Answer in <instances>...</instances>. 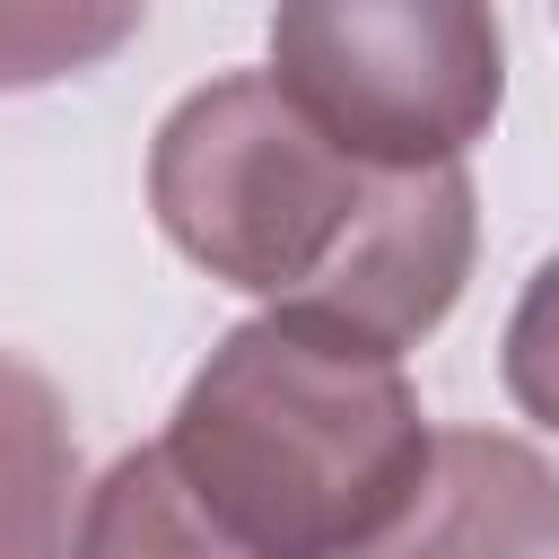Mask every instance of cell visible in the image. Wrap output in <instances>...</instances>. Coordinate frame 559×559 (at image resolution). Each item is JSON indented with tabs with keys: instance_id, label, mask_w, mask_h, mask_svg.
Segmentation results:
<instances>
[{
	"instance_id": "1",
	"label": "cell",
	"mask_w": 559,
	"mask_h": 559,
	"mask_svg": "<svg viewBox=\"0 0 559 559\" xmlns=\"http://www.w3.org/2000/svg\"><path fill=\"white\" fill-rule=\"evenodd\" d=\"M148 210L210 280L262 306L332 314L384 349H411L454 314L480 245L463 157L376 166L271 70H227L157 122Z\"/></svg>"
},
{
	"instance_id": "8",
	"label": "cell",
	"mask_w": 559,
	"mask_h": 559,
	"mask_svg": "<svg viewBox=\"0 0 559 559\" xmlns=\"http://www.w3.org/2000/svg\"><path fill=\"white\" fill-rule=\"evenodd\" d=\"M498 376H507V402L559 437V253L524 280L515 314H507V341H498Z\"/></svg>"
},
{
	"instance_id": "6",
	"label": "cell",
	"mask_w": 559,
	"mask_h": 559,
	"mask_svg": "<svg viewBox=\"0 0 559 559\" xmlns=\"http://www.w3.org/2000/svg\"><path fill=\"white\" fill-rule=\"evenodd\" d=\"M79 559H253L175 472V454L148 437L114 454V472L79 507Z\"/></svg>"
},
{
	"instance_id": "2",
	"label": "cell",
	"mask_w": 559,
	"mask_h": 559,
	"mask_svg": "<svg viewBox=\"0 0 559 559\" xmlns=\"http://www.w3.org/2000/svg\"><path fill=\"white\" fill-rule=\"evenodd\" d=\"M157 445L253 559H358L419 489L437 428L402 349L271 306L201 358Z\"/></svg>"
},
{
	"instance_id": "4",
	"label": "cell",
	"mask_w": 559,
	"mask_h": 559,
	"mask_svg": "<svg viewBox=\"0 0 559 559\" xmlns=\"http://www.w3.org/2000/svg\"><path fill=\"white\" fill-rule=\"evenodd\" d=\"M358 559H559V472L498 428H437L419 489Z\"/></svg>"
},
{
	"instance_id": "3",
	"label": "cell",
	"mask_w": 559,
	"mask_h": 559,
	"mask_svg": "<svg viewBox=\"0 0 559 559\" xmlns=\"http://www.w3.org/2000/svg\"><path fill=\"white\" fill-rule=\"evenodd\" d=\"M271 79L376 166H445L507 105L498 0H271Z\"/></svg>"
},
{
	"instance_id": "5",
	"label": "cell",
	"mask_w": 559,
	"mask_h": 559,
	"mask_svg": "<svg viewBox=\"0 0 559 559\" xmlns=\"http://www.w3.org/2000/svg\"><path fill=\"white\" fill-rule=\"evenodd\" d=\"M79 437L61 384L0 349V559H79Z\"/></svg>"
},
{
	"instance_id": "7",
	"label": "cell",
	"mask_w": 559,
	"mask_h": 559,
	"mask_svg": "<svg viewBox=\"0 0 559 559\" xmlns=\"http://www.w3.org/2000/svg\"><path fill=\"white\" fill-rule=\"evenodd\" d=\"M148 0H0V96L79 79L140 35Z\"/></svg>"
}]
</instances>
